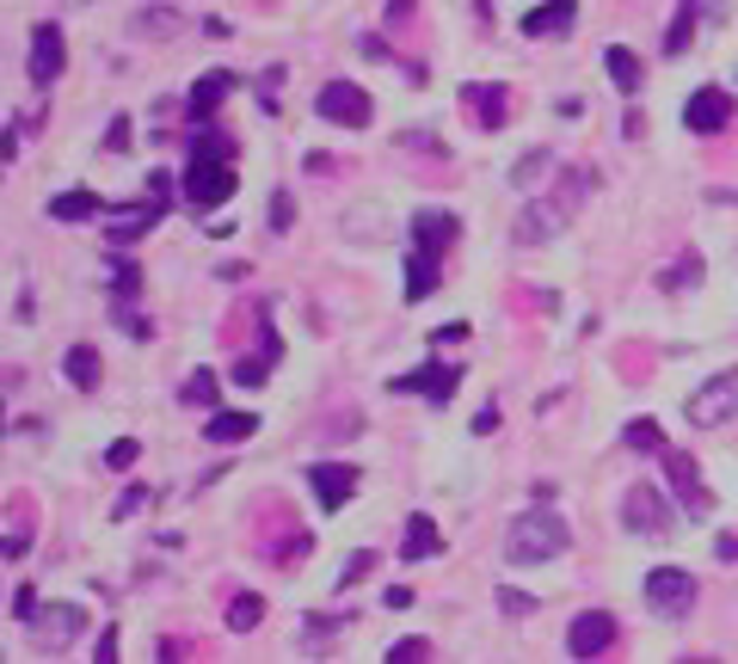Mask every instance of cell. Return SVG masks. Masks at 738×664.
Wrapping results in <instances>:
<instances>
[{
    "label": "cell",
    "instance_id": "6da1fadb",
    "mask_svg": "<svg viewBox=\"0 0 738 664\" xmlns=\"http://www.w3.org/2000/svg\"><path fill=\"white\" fill-rule=\"evenodd\" d=\"M566 517L560 510H548V505H535V510H523L518 524H511V536H504V554H511V566H542V560H554L566 548Z\"/></svg>",
    "mask_w": 738,
    "mask_h": 664
},
{
    "label": "cell",
    "instance_id": "7a4b0ae2",
    "mask_svg": "<svg viewBox=\"0 0 738 664\" xmlns=\"http://www.w3.org/2000/svg\"><path fill=\"white\" fill-rule=\"evenodd\" d=\"M690 425L695 431H714V425H733L738 418V370H726V375H714L707 387H695L690 394Z\"/></svg>",
    "mask_w": 738,
    "mask_h": 664
},
{
    "label": "cell",
    "instance_id": "3957f363",
    "mask_svg": "<svg viewBox=\"0 0 738 664\" xmlns=\"http://www.w3.org/2000/svg\"><path fill=\"white\" fill-rule=\"evenodd\" d=\"M462 222L450 216V210H419L412 216V265H431V271H443V252L456 247Z\"/></svg>",
    "mask_w": 738,
    "mask_h": 664
},
{
    "label": "cell",
    "instance_id": "277c9868",
    "mask_svg": "<svg viewBox=\"0 0 738 664\" xmlns=\"http://www.w3.org/2000/svg\"><path fill=\"white\" fill-rule=\"evenodd\" d=\"M646 609L652 616H690L695 609V578L683 566H652L646 572Z\"/></svg>",
    "mask_w": 738,
    "mask_h": 664
},
{
    "label": "cell",
    "instance_id": "5b68a950",
    "mask_svg": "<svg viewBox=\"0 0 738 664\" xmlns=\"http://www.w3.org/2000/svg\"><path fill=\"white\" fill-rule=\"evenodd\" d=\"M622 524H628L634 536H671L677 510L665 505V493L652 480H640V486H628V498H622Z\"/></svg>",
    "mask_w": 738,
    "mask_h": 664
},
{
    "label": "cell",
    "instance_id": "8992f818",
    "mask_svg": "<svg viewBox=\"0 0 738 664\" xmlns=\"http://www.w3.org/2000/svg\"><path fill=\"white\" fill-rule=\"evenodd\" d=\"M665 474H671V493L683 498V517L702 524L707 510H714V493H707L702 474H695V455H690V449H665Z\"/></svg>",
    "mask_w": 738,
    "mask_h": 664
},
{
    "label": "cell",
    "instance_id": "52a82bcc",
    "mask_svg": "<svg viewBox=\"0 0 738 664\" xmlns=\"http://www.w3.org/2000/svg\"><path fill=\"white\" fill-rule=\"evenodd\" d=\"M315 111L327 117V124H345V130H363L370 124V93L363 87H351V80H327L315 99Z\"/></svg>",
    "mask_w": 738,
    "mask_h": 664
},
{
    "label": "cell",
    "instance_id": "ba28073f",
    "mask_svg": "<svg viewBox=\"0 0 738 664\" xmlns=\"http://www.w3.org/2000/svg\"><path fill=\"white\" fill-rule=\"evenodd\" d=\"M610 646H615V616L610 609H584V616H572V628H566V652H572V659H603Z\"/></svg>",
    "mask_w": 738,
    "mask_h": 664
},
{
    "label": "cell",
    "instance_id": "9c48e42d",
    "mask_svg": "<svg viewBox=\"0 0 738 664\" xmlns=\"http://www.w3.org/2000/svg\"><path fill=\"white\" fill-rule=\"evenodd\" d=\"M185 198L197 203V210H209V203H228V198H235V167H228V160H191Z\"/></svg>",
    "mask_w": 738,
    "mask_h": 664
},
{
    "label": "cell",
    "instance_id": "30bf717a",
    "mask_svg": "<svg viewBox=\"0 0 738 664\" xmlns=\"http://www.w3.org/2000/svg\"><path fill=\"white\" fill-rule=\"evenodd\" d=\"M566 216H572V210H566L560 198L530 203V210H523V216L511 222V240H518V247H542V240H554V234L566 228Z\"/></svg>",
    "mask_w": 738,
    "mask_h": 664
},
{
    "label": "cell",
    "instance_id": "8fae6325",
    "mask_svg": "<svg viewBox=\"0 0 738 664\" xmlns=\"http://www.w3.org/2000/svg\"><path fill=\"white\" fill-rule=\"evenodd\" d=\"M683 124H690L695 136H720V130L733 124V99H726L720 87H702V93H690V105H683Z\"/></svg>",
    "mask_w": 738,
    "mask_h": 664
},
{
    "label": "cell",
    "instance_id": "7c38bea8",
    "mask_svg": "<svg viewBox=\"0 0 738 664\" xmlns=\"http://www.w3.org/2000/svg\"><path fill=\"white\" fill-rule=\"evenodd\" d=\"M308 486H315V498H320L327 510H345L351 493H357V468H345V462H315V468H308Z\"/></svg>",
    "mask_w": 738,
    "mask_h": 664
},
{
    "label": "cell",
    "instance_id": "4fadbf2b",
    "mask_svg": "<svg viewBox=\"0 0 738 664\" xmlns=\"http://www.w3.org/2000/svg\"><path fill=\"white\" fill-rule=\"evenodd\" d=\"M32 87H49V80L63 75V25H37L32 32V63H25Z\"/></svg>",
    "mask_w": 738,
    "mask_h": 664
},
{
    "label": "cell",
    "instance_id": "5bb4252c",
    "mask_svg": "<svg viewBox=\"0 0 738 664\" xmlns=\"http://www.w3.org/2000/svg\"><path fill=\"white\" fill-rule=\"evenodd\" d=\"M456 382H462V370L456 363H424V370H412V375H400V394H424V401H450V394H456Z\"/></svg>",
    "mask_w": 738,
    "mask_h": 664
},
{
    "label": "cell",
    "instance_id": "9a60e30c",
    "mask_svg": "<svg viewBox=\"0 0 738 664\" xmlns=\"http://www.w3.org/2000/svg\"><path fill=\"white\" fill-rule=\"evenodd\" d=\"M160 216H167V203H160V198L129 203V210H111V240H117V247H129V240H141V234L155 228Z\"/></svg>",
    "mask_w": 738,
    "mask_h": 664
},
{
    "label": "cell",
    "instance_id": "2e32d148",
    "mask_svg": "<svg viewBox=\"0 0 738 664\" xmlns=\"http://www.w3.org/2000/svg\"><path fill=\"white\" fill-rule=\"evenodd\" d=\"M32 628H37V640H44V646H63V640H75V633L87 628V609H80V603H49Z\"/></svg>",
    "mask_w": 738,
    "mask_h": 664
},
{
    "label": "cell",
    "instance_id": "e0dca14e",
    "mask_svg": "<svg viewBox=\"0 0 738 664\" xmlns=\"http://www.w3.org/2000/svg\"><path fill=\"white\" fill-rule=\"evenodd\" d=\"M572 19H579V0H548V7L523 13V37H554V32H566Z\"/></svg>",
    "mask_w": 738,
    "mask_h": 664
},
{
    "label": "cell",
    "instance_id": "ac0fdd59",
    "mask_svg": "<svg viewBox=\"0 0 738 664\" xmlns=\"http://www.w3.org/2000/svg\"><path fill=\"white\" fill-rule=\"evenodd\" d=\"M228 93H235V75H222V68H216V75H204V80H197V87H191L185 111H191V117H197V124H204L209 111H222V99H228Z\"/></svg>",
    "mask_w": 738,
    "mask_h": 664
},
{
    "label": "cell",
    "instance_id": "d6986e66",
    "mask_svg": "<svg viewBox=\"0 0 738 664\" xmlns=\"http://www.w3.org/2000/svg\"><path fill=\"white\" fill-rule=\"evenodd\" d=\"M438 554H443L438 524H431V517H412L407 536H400V560H438Z\"/></svg>",
    "mask_w": 738,
    "mask_h": 664
},
{
    "label": "cell",
    "instance_id": "ffe728a7",
    "mask_svg": "<svg viewBox=\"0 0 738 664\" xmlns=\"http://www.w3.org/2000/svg\"><path fill=\"white\" fill-rule=\"evenodd\" d=\"M63 370H68V382H75L80 394H93V387H99V375H105V363H99V351H93V345H68Z\"/></svg>",
    "mask_w": 738,
    "mask_h": 664
},
{
    "label": "cell",
    "instance_id": "44dd1931",
    "mask_svg": "<svg viewBox=\"0 0 738 664\" xmlns=\"http://www.w3.org/2000/svg\"><path fill=\"white\" fill-rule=\"evenodd\" d=\"M462 99L474 105V117H480L487 130L504 124V87H492V80H474V87H462Z\"/></svg>",
    "mask_w": 738,
    "mask_h": 664
},
{
    "label": "cell",
    "instance_id": "7402d4cb",
    "mask_svg": "<svg viewBox=\"0 0 738 664\" xmlns=\"http://www.w3.org/2000/svg\"><path fill=\"white\" fill-rule=\"evenodd\" d=\"M252 431H259V418L252 413H209V425H204L209 443H247Z\"/></svg>",
    "mask_w": 738,
    "mask_h": 664
},
{
    "label": "cell",
    "instance_id": "603a6c76",
    "mask_svg": "<svg viewBox=\"0 0 738 664\" xmlns=\"http://www.w3.org/2000/svg\"><path fill=\"white\" fill-rule=\"evenodd\" d=\"M603 68H610V80L622 87V93H640V56H634V49L610 44L603 49Z\"/></svg>",
    "mask_w": 738,
    "mask_h": 664
},
{
    "label": "cell",
    "instance_id": "cb8c5ba5",
    "mask_svg": "<svg viewBox=\"0 0 738 664\" xmlns=\"http://www.w3.org/2000/svg\"><path fill=\"white\" fill-rule=\"evenodd\" d=\"M49 216L56 222H87V216H99V198L93 191H63V198H49Z\"/></svg>",
    "mask_w": 738,
    "mask_h": 664
},
{
    "label": "cell",
    "instance_id": "d4e9b609",
    "mask_svg": "<svg viewBox=\"0 0 738 664\" xmlns=\"http://www.w3.org/2000/svg\"><path fill=\"white\" fill-rule=\"evenodd\" d=\"M695 13H702L695 0H683V7H677L671 32H665V56H683V49H690V37H695Z\"/></svg>",
    "mask_w": 738,
    "mask_h": 664
},
{
    "label": "cell",
    "instance_id": "484cf974",
    "mask_svg": "<svg viewBox=\"0 0 738 664\" xmlns=\"http://www.w3.org/2000/svg\"><path fill=\"white\" fill-rule=\"evenodd\" d=\"M259 621H265V597H259V590H240V597L228 603V628L247 633V628H259Z\"/></svg>",
    "mask_w": 738,
    "mask_h": 664
},
{
    "label": "cell",
    "instance_id": "4316f807",
    "mask_svg": "<svg viewBox=\"0 0 738 664\" xmlns=\"http://www.w3.org/2000/svg\"><path fill=\"white\" fill-rule=\"evenodd\" d=\"M622 443L640 449V455H665V449H671V443H665V431L652 425V418H634L628 431H622Z\"/></svg>",
    "mask_w": 738,
    "mask_h": 664
},
{
    "label": "cell",
    "instance_id": "83f0119b",
    "mask_svg": "<svg viewBox=\"0 0 738 664\" xmlns=\"http://www.w3.org/2000/svg\"><path fill=\"white\" fill-rule=\"evenodd\" d=\"M191 160H235V142L222 136V130H197L191 136Z\"/></svg>",
    "mask_w": 738,
    "mask_h": 664
},
{
    "label": "cell",
    "instance_id": "f1b7e54d",
    "mask_svg": "<svg viewBox=\"0 0 738 664\" xmlns=\"http://www.w3.org/2000/svg\"><path fill=\"white\" fill-rule=\"evenodd\" d=\"M216 370H191L185 375V387H179V394H185V406H216Z\"/></svg>",
    "mask_w": 738,
    "mask_h": 664
},
{
    "label": "cell",
    "instance_id": "f546056e",
    "mask_svg": "<svg viewBox=\"0 0 738 664\" xmlns=\"http://www.w3.org/2000/svg\"><path fill=\"white\" fill-rule=\"evenodd\" d=\"M548 148H530V155L518 160V167H511V185H535V179H542V172H548Z\"/></svg>",
    "mask_w": 738,
    "mask_h": 664
},
{
    "label": "cell",
    "instance_id": "4dcf8cb0",
    "mask_svg": "<svg viewBox=\"0 0 738 664\" xmlns=\"http://www.w3.org/2000/svg\"><path fill=\"white\" fill-rule=\"evenodd\" d=\"M388 664H431V640H419V633H412V640H394Z\"/></svg>",
    "mask_w": 738,
    "mask_h": 664
},
{
    "label": "cell",
    "instance_id": "1f68e13d",
    "mask_svg": "<svg viewBox=\"0 0 738 664\" xmlns=\"http://www.w3.org/2000/svg\"><path fill=\"white\" fill-rule=\"evenodd\" d=\"M136 455H141L136 437H117V443L105 449V468H111V474H124V468H136Z\"/></svg>",
    "mask_w": 738,
    "mask_h": 664
},
{
    "label": "cell",
    "instance_id": "d6a6232c",
    "mask_svg": "<svg viewBox=\"0 0 738 664\" xmlns=\"http://www.w3.org/2000/svg\"><path fill=\"white\" fill-rule=\"evenodd\" d=\"M499 609H504V616H535V597H530V590L499 585Z\"/></svg>",
    "mask_w": 738,
    "mask_h": 664
},
{
    "label": "cell",
    "instance_id": "836d02e7",
    "mask_svg": "<svg viewBox=\"0 0 738 664\" xmlns=\"http://www.w3.org/2000/svg\"><path fill=\"white\" fill-rule=\"evenodd\" d=\"M265 370H271V357H247V363H235V382L240 387H265Z\"/></svg>",
    "mask_w": 738,
    "mask_h": 664
},
{
    "label": "cell",
    "instance_id": "e575fe53",
    "mask_svg": "<svg viewBox=\"0 0 738 664\" xmlns=\"http://www.w3.org/2000/svg\"><path fill=\"white\" fill-rule=\"evenodd\" d=\"M339 628H345V621H332V616H308V646H327V640H332V633H339Z\"/></svg>",
    "mask_w": 738,
    "mask_h": 664
},
{
    "label": "cell",
    "instance_id": "d590c367",
    "mask_svg": "<svg viewBox=\"0 0 738 664\" xmlns=\"http://www.w3.org/2000/svg\"><path fill=\"white\" fill-rule=\"evenodd\" d=\"M37 616H44V609H37V590L19 585V590H13V621H37Z\"/></svg>",
    "mask_w": 738,
    "mask_h": 664
},
{
    "label": "cell",
    "instance_id": "8d00e7d4",
    "mask_svg": "<svg viewBox=\"0 0 738 664\" xmlns=\"http://www.w3.org/2000/svg\"><path fill=\"white\" fill-rule=\"evenodd\" d=\"M695 271H702V265H695V252H690V259H683V265H677V271H665V290H690V283H695Z\"/></svg>",
    "mask_w": 738,
    "mask_h": 664
},
{
    "label": "cell",
    "instance_id": "74e56055",
    "mask_svg": "<svg viewBox=\"0 0 738 664\" xmlns=\"http://www.w3.org/2000/svg\"><path fill=\"white\" fill-rule=\"evenodd\" d=\"M136 25H141V32H173L179 19H173V7H148V13H141Z\"/></svg>",
    "mask_w": 738,
    "mask_h": 664
},
{
    "label": "cell",
    "instance_id": "f35d334b",
    "mask_svg": "<svg viewBox=\"0 0 738 664\" xmlns=\"http://www.w3.org/2000/svg\"><path fill=\"white\" fill-rule=\"evenodd\" d=\"M124 659V646H117V628H105L99 633V646H93V664H117Z\"/></svg>",
    "mask_w": 738,
    "mask_h": 664
},
{
    "label": "cell",
    "instance_id": "ab89813d",
    "mask_svg": "<svg viewBox=\"0 0 738 664\" xmlns=\"http://www.w3.org/2000/svg\"><path fill=\"white\" fill-rule=\"evenodd\" d=\"M370 566H376V554H370V548H363V554H351V560H345V578H339V585H357Z\"/></svg>",
    "mask_w": 738,
    "mask_h": 664
},
{
    "label": "cell",
    "instance_id": "60d3db41",
    "mask_svg": "<svg viewBox=\"0 0 738 664\" xmlns=\"http://www.w3.org/2000/svg\"><path fill=\"white\" fill-rule=\"evenodd\" d=\"M105 148H111V155H124V148H129V124H124V117H111V130H105Z\"/></svg>",
    "mask_w": 738,
    "mask_h": 664
},
{
    "label": "cell",
    "instance_id": "b9f144b4",
    "mask_svg": "<svg viewBox=\"0 0 738 664\" xmlns=\"http://www.w3.org/2000/svg\"><path fill=\"white\" fill-rule=\"evenodd\" d=\"M136 290H141V271H136V265H117V295L129 302Z\"/></svg>",
    "mask_w": 738,
    "mask_h": 664
},
{
    "label": "cell",
    "instance_id": "7bdbcfd3",
    "mask_svg": "<svg viewBox=\"0 0 738 664\" xmlns=\"http://www.w3.org/2000/svg\"><path fill=\"white\" fill-rule=\"evenodd\" d=\"M32 554V536L25 529H7V560H25Z\"/></svg>",
    "mask_w": 738,
    "mask_h": 664
},
{
    "label": "cell",
    "instance_id": "ee69618b",
    "mask_svg": "<svg viewBox=\"0 0 738 664\" xmlns=\"http://www.w3.org/2000/svg\"><path fill=\"white\" fill-rule=\"evenodd\" d=\"M431 339H438V345H462V339H468V326H462V320H450V326H438Z\"/></svg>",
    "mask_w": 738,
    "mask_h": 664
},
{
    "label": "cell",
    "instance_id": "f6af8a7d",
    "mask_svg": "<svg viewBox=\"0 0 738 664\" xmlns=\"http://www.w3.org/2000/svg\"><path fill=\"white\" fill-rule=\"evenodd\" d=\"M141 498H148V493H141V486H129V493L117 498V517H136V510H141Z\"/></svg>",
    "mask_w": 738,
    "mask_h": 664
},
{
    "label": "cell",
    "instance_id": "bcb514c9",
    "mask_svg": "<svg viewBox=\"0 0 738 664\" xmlns=\"http://www.w3.org/2000/svg\"><path fill=\"white\" fill-rule=\"evenodd\" d=\"M289 216H296V203H289V198L271 203V222H277V228H289Z\"/></svg>",
    "mask_w": 738,
    "mask_h": 664
},
{
    "label": "cell",
    "instance_id": "7dc6e473",
    "mask_svg": "<svg viewBox=\"0 0 738 664\" xmlns=\"http://www.w3.org/2000/svg\"><path fill=\"white\" fill-rule=\"evenodd\" d=\"M160 664H179V646H167V640H160Z\"/></svg>",
    "mask_w": 738,
    "mask_h": 664
},
{
    "label": "cell",
    "instance_id": "c3c4849f",
    "mask_svg": "<svg viewBox=\"0 0 738 664\" xmlns=\"http://www.w3.org/2000/svg\"><path fill=\"white\" fill-rule=\"evenodd\" d=\"M683 664H714V659H683Z\"/></svg>",
    "mask_w": 738,
    "mask_h": 664
}]
</instances>
